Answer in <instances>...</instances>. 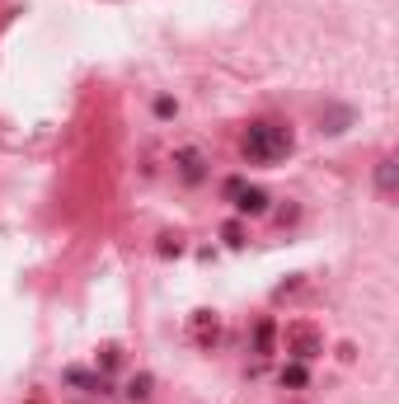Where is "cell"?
Instances as JSON below:
<instances>
[{"mask_svg": "<svg viewBox=\"0 0 399 404\" xmlns=\"http://www.w3.org/2000/svg\"><path fill=\"white\" fill-rule=\"evenodd\" d=\"M282 156H292V132L282 123H249V132H244V160L277 164Z\"/></svg>", "mask_w": 399, "mask_h": 404, "instance_id": "1", "label": "cell"}, {"mask_svg": "<svg viewBox=\"0 0 399 404\" xmlns=\"http://www.w3.org/2000/svg\"><path fill=\"white\" fill-rule=\"evenodd\" d=\"M226 202L235 207V212H249V216H259V212H268V193L263 189H249L244 179H226Z\"/></svg>", "mask_w": 399, "mask_h": 404, "instance_id": "2", "label": "cell"}, {"mask_svg": "<svg viewBox=\"0 0 399 404\" xmlns=\"http://www.w3.org/2000/svg\"><path fill=\"white\" fill-rule=\"evenodd\" d=\"M319 348H324V343H319V334L310 329V324H292V329H287V352H296L301 362L319 357Z\"/></svg>", "mask_w": 399, "mask_h": 404, "instance_id": "3", "label": "cell"}, {"mask_svg": "<svg viewBox=\"0 0 399 404\" xmlns=\"http://www.w3.org/2000/svg\"><path fill=\"white\" fill-rule=\"evenodd\" d=\"M174 164H179V174H184L188 184H202V179H207V156H202L197 146H184V151H174Z\"/></svg>", "mask_w": 399, "mask_h": 404, "instance_id": "4", "label": "cell"}, {"mask_svg": "<svg viewBox=\"0 0 399 404\" xmlns=\"http://www.w3.org/2000/svg\"><path fill=\"white\" fill-rule=\"evenodd\" d=\"M188 329H193V339H197L202 348H212L216 339H221V320H216L212 310H197V315H193V324H188Z\"/></svg>", "mask_w": 399, "mask_h": 404, "instance_id": "5", "label": "cell"}, {"mask_svg": "<svg viewBox=\"0 0 399 404\" xmlns=\"http://www.w3.org/2000/svg\"><path fill=\"white\" fill-rule=\"evenodd\" d=\"M66 385H80V390H89V395H108V381L104 376H89V372H80V367L66 372Z\"/></svg>", "mask_w": 399, "mask_h": 404, "instance_id": "6", "label": "cell"}, {"mask_svg": "<svg viewBox=\"0 0 399 404\" xmlns=\"http://www.w3.org/2000/svg\"><path fill=\"white\" fill-rule=\"evenodd\" d=\"M376 189H380V198H395V160L390 156L376 164Z\"/></svg>", "mask_w": 399, "mask_h": 404, "instance_id": "7", "label": "cell"}, {"mask_svg": "<svg viewBox=\"0 0 399 404\" xmlns=\"http://www.w3.org/2000/svg\"><path fill=\"white\" fill-rule=\"evenodd\" d=\"M272 339H277V324H272V320H259V329H254V348H259V352H272Z\"/></svg>", "mask_w": 399, "mask_h": 404, "instance_id": "8", "label": "cell"}, {"mask_svg": "<svg viewBox=\"0 0 399 404\" xmlns=\"http://www.w3.org/2000/svg\"><path fill=\"white\" fill-rule=\"evenodd\" d=\"M151 385H155V381L146 376V372H136V376L127 381V400H151Z\"/></svg>", "mask_w": 399, "mask_h": 404, "instance_id": "9", "label": "cell"}, {"mask_svg": "<svg viewBox=\"0 0 399 404\" xmlns=\"http://www.w3.org/2000/svg\"><path fill=\"white\" fill-rule=\"evenodd\" d=\"M305 367H301V362H292V367H282V385H292V390H301V385H305Z\"/></svg>", "mask_w": 399, "mask_h": 404, "instance_id": "10", "label": "cell"}, {"mask_svg": "<svg viewBox=\"0 0 399 404\" xmlns=\"http://www.w3.org/2000/svg\"><path fill=\"white\" fill-rule=\"evenodd\" d=\"M118 357H122V352L113 348V343H108V348H99V362H104L108 372H113V367H118Z\"/></svg>", "mask_w": 399, "mask_h": 404, "instance_id": "11", "label": "cell"}, {"mask_svg": "<svg viewBox=\"0 0 399 404\" xmlns=\"http://www.w3.org/2000/svg\"><path fill=\"white\" fill-rule=\"evenodd\" d=\"M174 113H179L174 99H155V118H174Z\"/></svg>", "mask_w": 399, "mask_h": 404, "instance_id": "12", "label": "cell"}, {"mask_svg": "<svg viewBox=\"0 0 399 404\" xmlns=\"http://www.w3.org/2000/svg\"><path fill=\"white\" fill-rule=\"evenodd\" d=\"M226 240H230V244H244V231H239V221H230V226H226Z\"/></svg>", "mask_w": 399, "mask_h": 404, "instance_id": "13", "label": "cell"}]
</instances>
